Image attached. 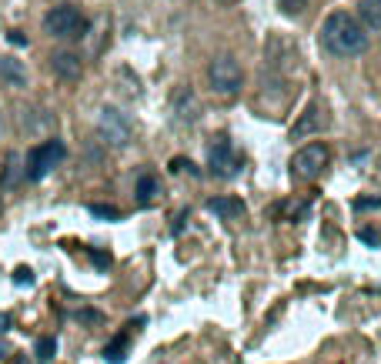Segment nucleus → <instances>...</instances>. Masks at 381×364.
<instances>
[{"instance_id":"9d476101","label":"nucleus","mask_w":381,"mask_h":364,"mask_svg":"<svg viewBox=\"0 0 381 364\" xmlns=\"http://www.w3.org/2000/svg\"><path fill=\"white\" fill-rule=\"evenodd\" d=\"M321 127H325V121L318 117V104H308L305 114H301V121L291 127V137L294 141H301L305 134H315V131H321Z\"/></svg>"},{"instance_id":"0eeeda50","label":"nucleus","mask_w":381,"mask_h":364,"mask_svg":"<svg viewBox=\"0 0 381 364\" xmlns=\"http://www.w3.org/2000/svg\"><path fill=\"white\" fill-rule=\"evenodd\" d=\"M51 70H54L61 80L74 84V80H80V74H84V60H80V54H74V50H54V54H51Z\"/></svg>"},{"instance_id":"2eb2a0df","label":"nucleus","mask_w":381,"mask_h":364,"mask_svg":"<svg viewBox=\"0 0 381 364\" xmlns=\"http://www.w3.org/2000/svg\"><path fill=\"white\" fill-rule=\"evenodd\" d=\"M24 177V167H21V157L11 154L7 157V167H4V188H17V181Z\"/></svg>"},{"instance_id":"412c9836","label":"nucleus","mask_w":381,"mask_h":364,"mask_svg":"<svg viewBox=\"0 0 381 364\" xmlns=\"http://www.w3.org/2000/svg\"><path fill=\"white\" fill-rule=\"evenodd\" d=\"M14 281H17V284H31L33 277H31V271H27V267H17V274H14Z\"/></svg>"},{"instance_id":"dca6fc26","label":"nucleus","mask_w":381,"mask_h":364,"mask_svg":"<svg viewBox=\"0 0 381 364\" xmlns=\"http://www.w3.org/2000/svg\"><path fill=\"white\" fill-rule=\"evenodd\" d=\"M124 351H127V338H114V341L104 348V361H108V364H120L124 358H127Z\"/></svg>"},{"instance_id":"b1692460","label":"nucleus","mask_w":381,"mask_h":364,"mask_svg":"<svg viewBox=\"0 0 381 364\" xmlns=\"http://www.w3.org/2000/svg\"><path fill=\"white\" fill-rule=\"evenodd\" d=\"M361 237H365L368 244H378V234H375V231H361Z\"/></svg>"},{"instance_id":"9b49d317","label":"nucleus","mask_w":381,"mask_h":364,"mask_svg":"<svg viewBox=\"0 0 381 364\" xmlns=\"http://www.w3.org/2000/svg\"><path fill=\"white\" fill-rule=\"evenodd\" d=\"M355 21H358L365 31H381V0H361Z\"/></svg>"},{"instance_id":"ddd939ff","label":"nucleus","mask_w":381,"mask_h":364,"mask_svg":"<svg viewBox=\"0 0 381 364\" xmlns=\"http://www.w3.org/2000/svg\"><path fill=\"white\" fill-rule=\"evenodd\" d=\"M207 210L221 214L224 221H234V218H241V214H244V204H241L238 198H211V200H207Z\"/></svg>"},{"instance_id":"4be33fe9","label":"nucleus","mask_w":381,"mask_h":364,"mask_svg":"<svg viewBox=\"0 0 381 364\" xmlns=\"http://www.w3.org/2000/svg\"><path fill=\"white\" fill-rule=\"evenodd\" d=\"M7 41H11V44H17V47H24V44H27V37H24L21 31H11V33H7Z\"/></svg>"},{"instance_id":"4468645a","label":"nucleus","mask_w":381,"mask_h":364,"mask_svg":"<svg viewBox=\"0 0 381 364\" xmlns=\"http://www.w3.org/2000/svg\"><path fill=\"white\" fill-rule=\"evenodd\" d=\"M157 194H161V181H157V177L154 174L137 177V184H134V198H137V204H151Z\"/></svg>"},{"instance_id":"f8f14e48","label":"nucleus","mask_w":381,"mask_h":364,"mask_svg":"<svg viewBox=\"0 0 381 364\" xmlns=\"http://www.w3.org/2000/svg\"><path fill=\"white\" fill-rule=\"evenodd\" d=\"M171 107H174V114H177V117H181L184 124L194 121L197 100H194V94H191V87H181V90H177V97H171Z\"/></svg>"},{"instance_id":"f03ea898","label":"nucleus","mask_w":381,"mask_h":364,"mask_svg":"<svg viewBox=\"0 0 381 364\" xmlns=\"http://www.w3.org/2000/svg\"><path fill=\"white\" fill-rule=\"evenodd\" d=\"M207 84L218 97H238L244 87V70L231 54H218L207 64Z\"/></svg>"},{"instance_id":"423d86ee","label":"nucleus","mask_w":381,"mask_h":364,"mask_svg":"<svg viewBox=\"0 0 381 364\" xmlns=\"http://www.w3.org/2000/svg\"><path fill=\"white\" fill-rule=\"evenodd\" d=\"M98 137L108 147H127V144L134 141V124L131 117L120 111V107H104V111L98 114Z\"/></svg>"},{"instance_id":"20e7f679","label":"nucleus","mask_w":381,"mask_h":364,"mask_svg":"<svg viewBox=\"0 0 381 364\" xmlns=\"http://www.w3.org/2000/svg\"><path fill=\"white\" fill-rule=\"evenodd\" d=\"M44 31L54 37V41H77V37H84L88 31V21H84V14L80 7L74 4H57L51 11L44 14Z\"/></svg>"},{"instance_id":"aec40b11","label":"nucleus","mask_w":381,"mask_h":364,"mask_svg":"<svg viewBox=\"0 0 381 364\" xmlns=\"http://www.w3.org/2000/svg\"><path fill=\"white\" fill-rule=\"evenodd\" d=\"M355 208H381V198H358L355 200Z\"/></svg>"},{"instance_id":"39448f33","label":"nucleus","mask_w":381,"mask_h":364,"mask_svg":"<svg viewBox=\"0 0 381 364\" xmlns=\"http://www.w3.org/2000/svg\"><path fill=\"white\" fill-rule=\"evenodd\" d=\"M331 164V151H328V144L321 141H311L305 147H298L291 157V174L298 181H318V177L328 171Z\"/></svg>"},{"instance_id":"6e6552de","label":"nucleus","mask_w":381,"mask_h":364,"mask_svg":"<svg viewBox=\"0 0 381 364\" xmlns=\"http://www.w3.org/2000/svg\"><path fill=\"white\" fill-rule=\"evenodd\" d=\"M207 164L214 171V177H228L231 174V164H234V151H231V141L228 137H218L207 151Z\"/></svg>"},{"instance_id":"1a4fd4ad","label":"nucleus","mask_w":381,"mask_h":364,"mask_svg":"<svg viewBox=\"0 0 381 364\" xmlns=\"http://www.w3.org/2000/svg\"><path fill=\"white\" fill-rule=\"evenodd\" d=\"M0 84H4V87H14V90L27 87V67H24V60H17V57H0Z\"/></svg>"},{"instance_id":"f257e3e1","label":"nucleus","mask_w":381,"mask_h":364,"mask_svg":"<svg viewBox=\"0 0 381 364\" xmlns=\"http://www.w3.org/2000/svg\"><path fill=\"white\" fill-rule=\"evenodd\" d=\"M321 44H325L328 54L335 57H358L365 54V47H368V33L355 21V14L348 11H335L328 14L325 23H321Z\"/></svg>"},{"instance_id":"f3484780","label":"nucleus","mask_w":381,"mask_h":364,"mask_svg":"<svg viewBox=\"0 0 381 364\" xmlns=\"http://www.w3.org/2000/svg\"><path fill=\"white\" fill-rule=\"evenodd\" d=\"M308 4H311V0H278L284 17H301V14L308 11Z\"/></svg>"},{"instance_id":"a211bd4d","label":"nucleus","mask_w":381,"mask_h":364,"mask_svg":"<svg viewBox=\"0 0 381 364\" xmlns=\"http://www.w3.org/2000/svg\"><path fill=\"white\" fill-rule=\"evenodd\" d=\"M88 210L94 214V218H100V221H120V210L110 208V204H90Z\"/></svg>"},{"instance_id":"5701e85b","label":"nucleus","mask_w":381,"mask_h":364,"mask_svg":"<svg viewBox=\"0 0 381 364\" xmlns=\"http://www.w3.org/2000/svg\"><path fill=\"white\" fill-rule=\"evenodd\" d=\"M7 328H11V314H0V334L7 331Z\"/></svg>"},{"instance_id":"6ab92c4d","label":"nucleus","mask_w":381,"mask_h":364,"mask_svg":"<svg viewBox=\"0 0 381 364\" xmlns=\"http://www.w3.org/2000/svg\"><path fill=\"white\" fill-rule=\"evenodd\" d=\"M54 351H57L54 338H41V341H37V361H41V364L51 361V358H54Z\"/></svg>"},{"instance_id":"393cba45","label":"nucleus","mask_w":381,"mask_h":364,"mask_svg":"<svg viewBox=\"0 0 381 364\" xmlns=\"http://www.w3.org/2000/svg\"><path fill=\"white\" fill-rule=\"evenodd\" d=\"M0 137H4V111H0Z\"/></svg>"},{"instance_id":"a878e982","label":"nucleus","mask_w":381,"mask_h":364,"mask_svg":"<svg viewBox=\"0 0 381 364\" xmlns=\"http://www.w3.org/2000/svg\"><path fill=\"white\" fill-rule=\"evenodd\" d=\"M218 4H231V0H218Z\"/></svg>"},{"instance_id":"7ed1b4c3","label":"nucleus","mask_w":381,"mask_h":364,"mask_svg":"<svg viewBox=\"0 0 381 364\" xmlns=\"http://www.w3.org/2000/svg\"><path fill=\"white\" fill-rule=\"evenodd\" d=\"M64 157H67V147H64V141H57V137L33 144L31 151H27L24 177H27V181H44V177L51 174L54 167L64 164Z\"/></svg>"}]
</instances>
